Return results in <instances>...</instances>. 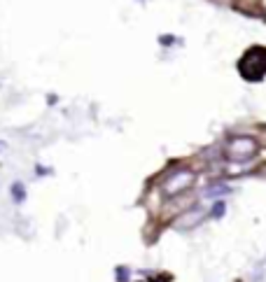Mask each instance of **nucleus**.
<instances>
[{
	"label": "nucleus",
	"instance_id": "obj_1",
	"mask_svg": "<svg viewBox=\"0 0 266 282\" xmlns=\"http://www.w3.org/2000/svg\"><path fill=\"white\" fill-rule=\"evenodd\" d=\"M238 75L245 82H262L266 77V47L252 44L238 59Z\"/></svg>",
	"mask_w": 266,
	"mask_h": 282
},
{
	"label": "nucleus",
	"instance_id": "obj_2",
	"mask_svg": "<svg viewBox=\"0 0 266 282\" xmlns=\"http://www.w3.org/2000/svg\"><path fill=\"white\" fill-rule=\"evenodd\" d=\"M259 145L255 138H250V135H236V138H231L227 142V159L233 161V163H245L250 161L255 154H257Z\"/></svg>",
	"mask_w": 266,
	"mask_h": 282
},
{
	"label": "nucleus",
	"instance_id": "obj_3",
	"mask_svg": "<svg viewBox=\"0 0 266 282\" xmlns=\"http://www.w3.org/2000/svg\"><path fill=\"white\" fill-rule=\"evenodd\" d=\"M194 182H196L194 170H175V173H170L168 180L164 182L161 191H164V196H177V194H182V191H187Z\"/></svg>",
	"mask_w": 266,
	"mask_h": 282
},
{
	"label": "nucleus",
	"instance_id": "obj_4",
	"mask_svg": "<svg viewBox=\"0 0 266 282\" xmlns=\"http://www.w3.org/2000/svg\"><path fill=\"white\" fill-rule=\"evenodd\" d=\"M208 217V212H205L203 205H194V208H189L185 210L175 221H173V229L177 231H189V229H196L201 221Z\"/></svg>",
	"mask_w": 266,
	"mask_h": 282
},
{
	"label": "nucleus",
	"instance_id": "obj_5",
	"mask_svg": "<svg viewBox=\"0 0 266 282\" xmlns=\"http://www.w3.org/2000/svg\"><path fill=\"white\" fill-rule=\"evenodd\" d=\"M9 194H12V201L14 203H24L26 201V185L24 182H12Z\"/></svg>",
	"mask_w": 266,
	"mask_h": 282
},
{
	"label": "nucleus",
	"instance_id": "obj_6",
	"mask_svg": "<svg viewBox=\"0 0 266 282\" xmlns=\"http://www.w3.org/2000/svg\"><path fill=\"white\" fill-rule=\"evenodd\" d=\"M231 191V187H227V185H210L208 189H205V196H227Z\"/></svg>",
	"mask_w": 266,
	"mask_h": 282
},
{
	"label": "nucleus",
	"instance_id": "obj_7",
	"mask_svg": "<svg viewBox=\"0 0 266 282\" xmlns=\"http://www.w3.org/2000/svg\"><path fill=\"white\" fill-rule=\"evenodd\" d=\"M117 280L119 282L129 280V268H126V266H119V268H117Z\"/></svg>",
	"mask_w": 266,
	"mask_h": 282
},
{
	"label": "nucleus",
	"instance_id": "obj_8",
	"mask_svg": "<svg viewBox=\"0 0 266 282\" xmlns=\"http://www.w3.org/2000/svg\"><path fill=\"white\" fill-rule=\"evenodd\" d=\"M224 210H227V208H224V203H215V205H213V217H222Z\"/></svg>",
	"mask_w": 266,
	"mask_h": 282
},
{
	"label": "nucleus",
	"instance_id": "obj_9",
	"mask_svg": "<svg viewBox=\"0 0 266 282\" xmlns=\"http://www.w3.org/2000/svg\"><path fill=\"white\" fill-rule=\"evenodd\" d=\"M159 42H161V44H166V47H168V44H173V42H175V37H170V35H161V37H159Z\"/></svg>",
	"mask_w": 266,
	"mask_h": 282
}]
</instances>
